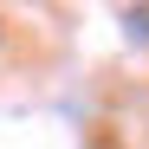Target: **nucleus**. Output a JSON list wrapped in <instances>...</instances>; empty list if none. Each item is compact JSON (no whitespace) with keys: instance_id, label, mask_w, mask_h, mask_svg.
<instances>
[{"instance_id":"obj_1","label":"nucleus","mask_w":149,"mask_h":149,"mask_svg":"<svg viewBox=\"0 0 149 149\" xmlns=\"http://www.w3.org/2000/svg\"><path fill=\"white\" fill-rule=\"evenodd\" d=\"M123 19H130L136 33H149V7H130V13H123Z\"/></svg>"}]
</instances>
